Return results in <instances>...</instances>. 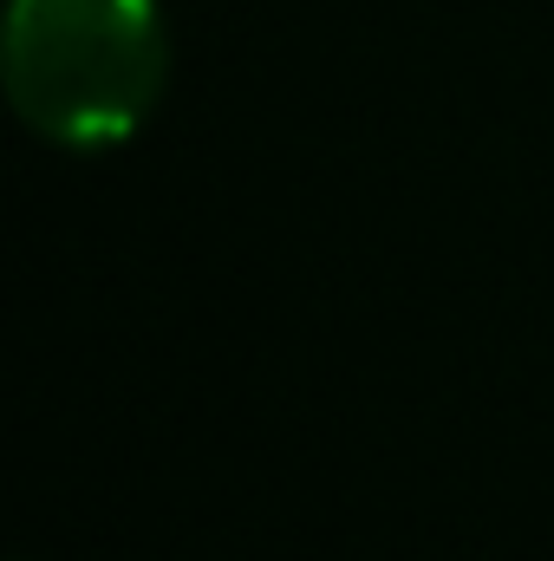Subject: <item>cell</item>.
Instances as JSON below:
<instances>
[{"mask_svg":"<svg viewBox=\"0 0 554 561\" xmlns=\"http://www.w3.org/2000/svg\"><path fill=\"white\" fill-rule=\"evenodd\" d=\"M0 66L39 138L105 150L150 118L170 46L157 0H13Z\"/></svg>","mask_w":554,"mask_h":561,"instance_id":"1","label":"cell"}]
</instances>
